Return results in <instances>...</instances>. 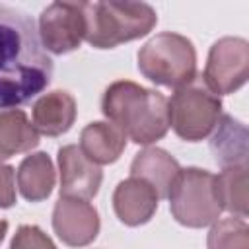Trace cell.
Listing matches in <instances>:
<instances>
[{"label":"cell","mask_w":249,"mask_h":249,"mask_svg":"<svg viewBox=\"0 0 249 249\" xmlns=\"http://www.w3.org/2000/svg\"><path fill=\"white\" fill-rule=\"evenodd\" d=\"M53 72L35 19L19 8L0 4V111L27 105L47 89Z\"/></svg>","instance_id":"1"},{"label":"cell","mask_w":249,"mask_h":249,"mask_svg":"<svg viewBox=\"0 0 249 249\" xmlns=\"http://www.w3.org/2000/svg\"><path fill=\"white\" fill-rule=\"evenodd\" d=\"M101 113L138 146L154 144L169 130L167 97L130 80H117L105 88Z\"/></svg>","instance_id":"2"},{"label":"cell","mask_w":249,"mask_h":249,"mask_svg":"<svg viewBox=\"0 0 249 249\" xmlns=\"http://www.w3.org/2000/svg\"><path fill=\"white\" fill-rule=\"evenodd\" d=\"M86 41L93 49H115L148 35L158 14L146 2H84Z\"/></svg>","instance_id":"3"},{"label":"cell","mask_w":249,"mask_h":249,"mask_svg":"<svg viewBox=\"0 0 249 249\" xmlns=\"http://www.w3.org/2000/svg\"><path fill=\"white\" fill-rule=\"evenodd\" d=\"M140 74L165 88H181L196 78V51L191 39L175 31H161L138 51Z\"/></svg>","instance_id":"4"},{"label":"cell","mask_w":249,"mask_h":249,"mask_svg":"<svg viewBox=\"0 0 249 249\" xmlns=\"http://www.w3.org/2000/svg\"><path fill=\"white\" fill-rule=\"evenodd\" d=\"M169 105V126L187 142L206 138L222 117V99L204 84L202 76L175 89Z\"/></svg>","instance_id":"5"},{"label":"cell","mask_w":249,"mask_h":249,"mask_svg":"<svg viewBox=\"0 0 249 249\" xmlns=\"http://www.w3.org/2000/svg\"><path fill=\"white\" fill-rule=\"evenodd\" d=\"M167 200L171 216L187 228L212 226L222 212L214 195V173L200 167L179 169Z\"/></svg>","instance_id":"6"},{"label":"cell","mask_w":249,"mask_h":249,"mask_svg":"<svg viewBox=\"0 0 249 249\" xmlns=\"http://www.w3.org/2000/svg\"><path fill=\"white\" fill-rule=\"evenodd\" d=\"M37 33L43 49L53 54L76 51L86 41V10L84 2H53L37 23Z\"/></svg>","instance_id":"7"},{"label":"cell","mask_w":249,"mask_h":249,"mask_svg":"<svg viewBox=\"0 0 249 249\" xmlns=\"http://www.w3.org/2000/svg\"><path fill=\"white\" fill-rule=\"evenodd\" d=\"M249 76V43L241 37H222L208 53L204 84L220 97L237 91Z\"/></svg>","instance_id":"8"},{"label":"cell","mask_w":249,"mask_h":249,"mask_svg":"<svg viewBox=\"0 0 249 249\" xmlns=\"http://www.w3.org/2000/svg\"><path fill=\"white\" fill-rule=\"evenodd\" d=\"M99 214L82 198L60 196L53 208V230L68 247H86L99 233Z\"/></svg>","instance_id":"9"},{"label":"cell","mask_w":249,"mask_h":249,"mask_svg":"<svg viewBox=\"0 0 249 249\" xmlns=\"http://www.w3.org/2000/svg\"><path fill=\"white\" fill-rule=\"evenodd\" d=\"M56 160L60 171V196L89 200L97 195L103 171L97 163L84 156L78 144L60 146Z\"/></svg>","instance_id":"10"},{"label":"cell","mask_w":249,"mask_h":249,"mask_svg":"<svg viewBox=\"0 0 249 249\" xmlns=\"http://www.w3.org/2000/svg\"><path fill=\"white\" fill-rule=\"evenodd\" d=\"M158 202L160 196L156 189L140 177H128L113 191V210L117 218L130 228L150 222L158 210Z\"/></svg>","instance_id":"11"},{"label":"cell","mask_w":249,"mask_h":249,"mask_svg":"<svg viewBox=\"0 0 249 249\" xmlns=\"http://www.w3.org/2000/svg\"><path fill=\"white\" fill-rule=\"evenodd\" d=\"M76 99L68 91H49L33 103V128L45 136H60L72 128L76 121Z\"/></svg>","instance_id":"12"},{"label":"cell","mask_w":249,"mask_h":249,"mask_svg":"<svg viewBox=\"0 0 249 249\" xmlns=\"http://www.w3.org/2000/svg\"><path fill=\"white\" fill-rule=\"evenodd\" d=\"M210 152L214 161L226 167L247 165V128L241 121L233 119L231 115L220 117L216 123L212 136H210Z\"/></svg>","instance_id":"13"},{"label":"cell","mask_w":249,"mask_h":249,"mask_svg":"<svg viewBox=\"0 0 249 249\" xmlns=\"http://www.w3.org/2000/svg\"><path fill=\"white\" fill-rule=\"evenodd\" d=\"M78 146L89 161L97 165H107L115 163L121 158L126 148V136L111 123L93 121L82 128Z\"/></svg>","instance_id":"14"},{"label":"cell","mask_w":249,"mask_h":249,"mask_svg":"<svg viewBox=\"0 0 249 249\" xmlns=\"http://www.w3.org/2000/svg\"><path fill=\"white\" fill-rule=\"evenodd\" d=\"M179 161L161 148L140 150L130 163V177H140L148 181L160 198H167L171 183L179 173Z\"/></svg>","instance_id":"15"},{"label":"cell","mask_w":249,"mask_h":249,"mask_svg":"<svg viewBox=\"0 0 249 249\" xmlns=\"http://www.w3.org/2000/svg\"><path fill=\"white\" fill-rule=\"evenodd\" d=\"M16 181L21 196L29 202H41L51 196L54 189V165L45 152L29 154L21 160L16 171Z\"/></svg>","instance_id":"16"},{"label":"cell","mask_w":249,"mask_h":249,"mask_svg":"<svg viewBox=\"0 0 249 249\" xmlns=\"http://www.w3.org/2000/svg\"><path fill=\"white\" fill-rule=\"evenodd\" d=\"M39 144V132L29 123L25 111H0V154L8 160L16 154L29 152Z\"/></svg>","instance_id":"17"},{"label":"cell","mask_w":249,"mask_h":249,"mask_svg":"<svg viewBox=\"0 0 249 249\" xmlns=\"http://www.w3.org/2000/svg\"><path fill=\"white\" fill-rule=\"evenodd\" d=\"M214 195L222 210H228L233 216L245 218L247 204H249L247 165L226 167L218 175H214Z\"/></svg>","instance_id":"18"},{"label":"cell","mask_w":249,"mask_h":249,"mask_svg":"<svg viewBox=\"0 0 249 249\" xmlns=\"http://www.w3.org/2000/svg\"><path fill=\"white\" fill-rule=\"evenodd\" d=\"M208 249H249V228L245 218L230 216L216 220L208 231Z\"/></svg>","instance_id":"19"},{"label":"cell","mask_w":249,"mask_h":249,"mask_svg":"<svg viewBox=\"0 0 249 249\" xmlns=\"http://www.w3.org/2000/svg\"><path fill=\"white\" fill-rule=\"evenodd\" d=\"M10 249H56L53 239L35 224H23L16 230Z\"/></svg>","instance_id":"20"},{"label":"cell","mask_w":249,"mask_h":249,"mask_svg":"<svg viewBox=\"0 0 249 249\" xmlns=\"http://www.w3.org/2000/svg\"><path fill=\"white\" fill-rule=\"evenodd\" d=\"M16 204V169L0 163V208H12Z\"/></svg>","instance_id":"21"},{"label":"cell","mask_w":249,"mask_h":249,"mask_svg":"<svg viewBox=\"0 0 249 249\" xmlns=\"http://www.w3.org/2000/svg\"><path fill=\"white\" fill-rule=\"evenodd\" d=\"M6 231H8V222H6V220H0V243H2L4 237H6Z\"/></svg>","instance_id":"22"},{"label":"cell","mask_w":249,"mask_h":249,"mask_svg":"<svg viewBox=\"0 0 249 249\" xmlns=\"http://www.w3.org/2000/svg\"><path fill=\"white\" fill-rule=\"evenodd\" d=\"M4 160H6V158H4V156H2V154H0V161H4Z\"/></svg>","instance_id":"23"}]
</instances>
